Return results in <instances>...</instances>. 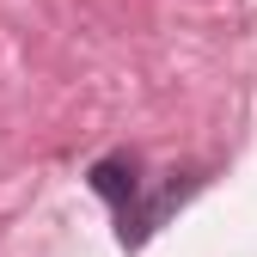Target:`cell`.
Instances as JSON below:
<instances>
[{
	"instance_id": "1",
	"label": "cell",
	"mask_w": 257,
	"mask_h": 257,
	"mask_svg": "<svg viewBox=\"0 0 257 257\" xmlns=\"http://www.w3.org/2000/svg\"><path fill=\"white\" fill-rule=\"evenodd\" d=\"M86 184L110 202L122 251H141V245L202 190V172H147L135 153H104V159L86 166Z\"/></svg>"
}]
</instances>
